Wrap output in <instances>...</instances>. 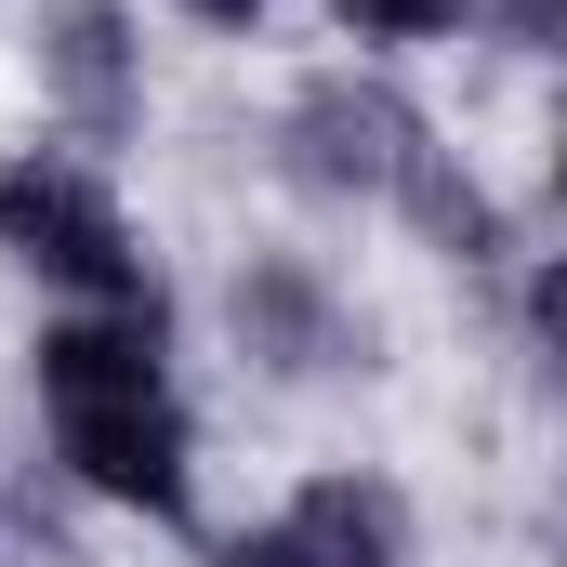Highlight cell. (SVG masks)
Masks as SVG:
<instances>
[{
	"mask_svg": "<svg viewBox=\"0 0 567 567\" xmlns=\"http://www.w3.org/2000/svg\"><path fill=\"white\" fill-rule=\"evenodd\" d=\"M53 80H66V106L93 133L133 120V27H120V0H66L53 13Z\"/></svg>",
	"mask_w": 567,
	"mask_h": 567,
	"instance_id": "cell-6",
	"label": "cell"
},
{
	"mask_svg": "<svg viewBox=\"0 0 567 567\" xmlns=\"http://www.w3.org/2000/svg\"><path fill=\"white\" fill-rule=\"evenodd\" d=\"M198 27H265V0H185Z\"/></svg>",
	"mask_w": 567,
	"mask_h": 567,
	"instance_id": "cell-9",
	"label": "cell"
},
{
	"mask_svg": "<svg viewBox=\"0 0 567 567\" xmlns=\"http://www.w3.org/2000/svg\"><path fill=\"white\" fill-rule=\"evenodd\" d=\"M145 383H172L158 370V317H66V330H40V396L66 410V396H145Z\"/></svg>",
	"mask_w": 567,
	"mask_h": 567,
	"instance_id": "cell-5",
	"label": "cell"
},
{
	"mask_svg": "<svg viewBox=\"0 0 567 567\" xmlns=\"http://www.w3.org/2000/svg\"><path fill=\"white\" fill-rule=\"evenodd\" d=\"M515 13V40H555V0H502Z\"/></svg>",
	"mask_w": 567,
	"mask_h": 567,
	"instance_id": "cell-10",
	"label": "cell"
},
{
	"mask_svg": "<svg viewBox=\"0 0 567 567\" xmlns=\"http://www.w3.org/2000/svg\"><path fill=\"white\" fill-rule=\"evenodd\" d=\"M423 158H435V133H423L410 93H383V80H303V106H290V172H303L317 198H410Z\"/></svg>",
	"mask_w": 567,
	"mask_h": 567,
	"instance_id": "cell-2",
	"label": "cell"
},
{
	"mask_svg": "<svg viewBox=\"0 0 567 567\" xmlns=\"http://www.w3.org/2000/svg\"><path fill=\"white\" fill-rule=\"evenodd\" d=\"M53 435H66L80 488H106L133 515H185V410H172V383H145V396H66Z\"/></svg>",
	"mask_w": 567,
	"mask_h": 567,
	"instance_id": "cell-3",
	"label": "cell"
},
{
	"mask_svg": "<svg viewBox=\"0 0 567 567\" xmlns=\"http://www.w3.org/2000/svg\"><path fill=\"white\" fill-rule=\"evenodd\" d=\"M290 542L317 567H410V502H396L383 475H317V488L290 502Z\"/></svg>",
	"mask_w": 567,
	"mask_h": 567,
	"instance_id": "cell-4",
	"label": "cell"
},
{
	"mask_svg": "<svg viewBox=\"0 0 567 567\" xmlns=\"http://www.w3.org/2000/svg\"><path fill=\"white\" fill-rule=\"evenodd\" d=\"M212 567H317V555H303L290 528H251V542H225V555H212Z\"/></svg>",
	"mask_w": 567,
	"mask_h": 567,
	"instance_id": "cell-8",
	"label": "cell"
},
{
	"mask_svg": "<svg viewBox=\"0 0 567 567\" xmlns=\"http://www.w3.org/2000/svg\"><path fill=\"white\" fill-rule=\"evenodd\" d=\"M0 251H13L27 278L80 290L93 317H158V265L133 251L120 198H106L80 158H13V172H0Z\"/></svg>",
	"mask_w": 567,
	"mask_h": 567,
	"instance_id": "cell-1",
	"label": "cell"
},
{
	"mask_svg": "<svg viewBox=\"0 0 567 567\" xmlns=\"http://www.w3.org/2000/svg\"><path fill=\"white\" fill-rule=\"evenodd\" d=\"M343 27L357 40H435V27H462V0H343Z\"/></svg>",
	"mask_w": 567,
	"mask_h": 567,
	"instance_id": "cell-7",
	"label": "cell"
}]
</instances>
